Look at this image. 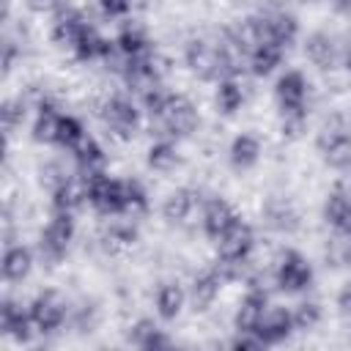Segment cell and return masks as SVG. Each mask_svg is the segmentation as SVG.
<instances>
[{"instance_id": "obj_1", "label": "cell", "mask_w": 351, "mask_h": 351, "mask_svg": "<svg viewBox=\"0 0 351 351\" xmlns=\"http://www.w3.org/2000/svg\"><path fill=\"white\" fill-rule=\"evenodd\" d=\"M318 148L329 167L346 170L351 167V129L343 118H332L318 132Z\"/></svg>"}, {"instance_id": "obj_2", "label": "cell", "mask_w": 351, "mask_h": 351, "mask_svg": "<svg viewBox=\"0 0 351 351\" xmlns=\"http://www.w3.org/2000/svg\"><path fill=\"white\" fill-rule=\"evenodd\" d=\"M165 137H186L197 126V110L186 96H173L165 101L162 112L154 115Z\"/></svg>"}, {"instance_id": "obj_3", "label": "cell", "mask_w": 351, "mask_h": 351, "mask_svg": "<svg viewBox=\"0 0 351 351\" xmlns=\"http://www.w3.org/2000/svg\"><path fill=\"white\" fill-rule=\"evenodd\" d=\"M186 66L200 80H225L228 77L219 41H206V38L189 41V47H186Z\"/></svg>"}, {"instance_id": "obj_4", "label": "cell", "mask_w": 351, "mask_h": 351, "mask_svg": "<svg viewBox=\"0 0 351 351\" xmlns=\"http://www.w3.org/2000/svg\"><path fill=\"white\" fill-rule=\"evenodd\" d=\"M71 236H74L71 211H52V219L47 222V228L41 233V244H38L41 258L49 261V263H58L66 255Z\"/></svg>"}, {"instance_id": "obj_5", "label": "cell", "mask_w": 351, "mask_h": 351, "mask_svg": "<svg viewBox=\"0 0 351 351\" xmlns=\"http://www.w3.org/2000/svg\"><path fill=\"white\" fill-rule=\"evenodd\" d=\"M99 112H101L107 129L115 137H132V132L140 123V110L126 96H110V99H104L101 107H99Z\"/></svg>"}, {"instance_id": "obj_6", "label": "cell", "mask_w": 351, "mask_h": 351, "mask_svg": "<svg viewBox=\"0 0 351 351\" xmlns=\"http://www.w3.org/2000/svg\"><path fill=\"white\" fill-rule=\"evenodd\" d=\"M27 310H30V321H33V326H36L38 332H55V329L66 321V315H69L66 299H63L60 293H55V291L38 293V296L30 302Z\"/></svg>"}, {"instance_id": "obj_7", "label": "cell", "mask_w": 351, "mask_h": 351, "mask_svg": "<svg viewBox=\"0 0 351 351\" xmlns=\"http://www.w3.org/2000/svg\"><path fill=\"white\" fill-rule=\"evenodd\" d=\"M310 280H313V269H310V263H307L299 252L285 250L282 258H280V263H277L274 282H277L282 291H291V293H293V291L307 288Z\"/></svg>"}, {"instance_id": "obj_8", "label": "cell", "mask_w": 351, "mask_h": 351, "mask_svg": "<svg viewBox=\"0 0 351 351\" xmlns=\"http://www.w3.org/2000/svg\"><path fill=\"white\" fill-rule=\"evenodd\" d=\"M291 329H293V315H291L285 307H271V304H269V307L263 310L258 326H255V335H258V340H261L263 346H269V343L285 340V337L291 335Z\"/></svg>"}, {"instance_id": "obj_9", "label": "cell", "mask_w": 351, "mask_h": 351, "mask_svg": "<svg viewBox=\"0 0 351 351\" xmlns=\"http://www.w3.org/2000/svg\"><path fill=\"white\" fill-rule=\"evenodd\" d=\"M252 247H255V236H252L250 225H244L241 219L228 233H222L217 239V252H219V258H228V261H244V258H250Z\"/></svg>"}, {"instance_id": "obj_10", "label": "cell", "mask_w": 351, "mask_h": 351, "mask_svg": "<svg viewBox=\"0 0 351 351\" xmlns=\"http://www.w3.org/2000/svg\"><path fill=\"white\" fill-rule=\"evenodd\" d=\"M239 222V217H236V211H233V206L228 203V200H222V197H211L208 203H206V208H203V230L208 233V239H219L222 233H228L233 225Z\"/></svg>"}, {"instance_id": "obj_11", "label": "cell", "mask_w": 351, "mask_h": 351, "mask_svg": "<svg viewBox=\"0 0 351 351\" xmlns=\"http://www.w3.org/2000/svg\"><path fill=\"white\" fill-rule=\"evenodd\" d=\"M304 99H307V82L299 71H285L277 80V101L280 110H304Z\"/></svg>"}, {"instance_id": "obj_12", "label": "cell", "mask_w": 351, "mask_h": 351, "mask_svg": "<svg viewBox=\"0 0 351 351\" xmlns=\"http://www.w3.org/2000/svg\"><path fill=\"white\" fill-rule=\"evenodd\" d=\"M219 288H222V277H219L217 269H206L203 274H197V277L192 280V288H189V302H192V307H195V310H208L211 302L217 299Z\"/></svg>"}, {"instance_id": "obj_13", "label": "cell", "mask_w": 351, "mask_h": 351, "mask_svg": "<svg viewBox=\"0 0 351 351\" xmlns=\"http://www.w3.org/2000/svg\"><path fill=\"white\" fill-rule=\"evenodd\" d=\"M324 217L335 230H351V197L343 189H335L324 206Z\"/></svg>"}, {"instance_id": "obj_14", "label": "cell", "mask_w": 351, "mask_h": 351, "mask_svg": "<svg viewBox=\"0 0 351 351\" xmlns=\"http://www.w3.org/2000/svg\"><path fill=\"white\" fill-rule=\"evenodd\" d=\"M33 269V255L27 247L16 244V247H8L5 250V258H3V277L11 280V282H19L27 277V271Z\"/></svg>"}, {"instance_id": "obj_15", "label": "cell", "mask_w": 351, "mask_h": 351, "mask_svg": "<svg viewBox=\"0 0 351 351\" xmlns=\"http://www.w3.org/2000/svg\"><path fill=\"white\" fill-rule=\"evenodd\" d=\"M304 55H307L310 63H315L321 69H329L335 63V58H337V47L326 33H313L304 41Z\"/></svg>"}, {"instance_id": "obj_16", "label": "cell", "mask_w": 351, "mask_h": 351, "mask_svg": "<svg viewBox=\"0 0 351 351\" xmlns=\"http://www.w3.org/2000/svg\"><path fill=\"white\" fill-rule=\"evenodd\" d=\"M115 44H118V49H121L123 55H137V52L151 49L145 27H143L140 22H134V19H129V22L121 25V33H118V41H115Z\"/></svg>"}, {"instance_id": "obj_17", "label": "cell", "mask_w": 351, "mask_h": 351, "mask_svg": "<svg viewBox=\"0 0 351 351\" xmlns=\"http://www.w3.org/2000/svg\"><path fill=\"white\" fill-rule=\"evenodd\" d=\"M60 112L52 107V104H41L38 107V115L33 121V137L38 143H58V129H60Z\"/></svg>"}, {"instance_id": "obj_18", "label": "cell", "mask_w": 351, "mask_h": 351, "mask_svg": "<svg viewBox=\"0 0 351 351\" xmlns=\"http://www.w3.org/2000/svg\"><path fill=\"white\" fill-rule=\"evenodd\" d=\"M195 206H197V195L192 192V189H176V192H170V197L165 200V217L167 219H173V222H184L192 211H195Z\"/></svg>"}, {"instance_id": "obj_19", "label": "cell", "mask_w": 351, "mask_h": 351, "mask_svg": "<svg viewBox=\"0 0 351 351\" xmlns=\"http://www.w3.org/2000/svg\"><path fill=\"white\" fill-rule=\"evenodd\" d=\"M184 299H186V293L181 291L178 282L159 285V291H156V310H159V315L167 318V321L176 318L181 313V307H184Z\"/></svg>"}, {"instance_id": "obj_20", "label": "cell", "mask_w": 351, "mask_h": 351, "mask_svg": "<svg viewBox=\"0 0 351 351\" xmlns=\"http://www.w3.org/2000/svg\"><path fill=\"white\" fill-rule=\"evenodd\" d=\"M266 16V25H269V36H271V41L274 44H280V47H285V44H291L293 38H296V19L291 16V14H285V11H274V14H263Z\"/></svg>"}, {"instance_id": "obj_21", "label": "cell", "mask_w": 351, "mask_h": 351, "mask_svg": "<svg viewBox=\"0 0 351 351\" xmlns=\"http://www.w3.org/2000/svg\"><path fill=\"white\" fill-rule=\"evenodd\" d=\"M282 60V47L280 44H263L255 52H250V71L258 77H266L269 71H274Z\"/></svg>"}, {"instance_id": "obj_22", "label": "cell", "mask_w": 351, "mask_h": 351, "mask_svg": "<svg viewBox=\"0 0 351 351\" xmlns=\"http://www.w3.org/2000/svg\"><path fill=\"white\" fill-rule=\"evenodd\" d=\"M258 156H261V143H258V137H252V134H239L236 140H233V145H230V162L236 165V167H252L255 162H258Z\"/></svg>"}, {"instance_id": "obj_23", "label": "cell", "mask_w": 351, "mask_h": 351, "mask_svg": "<svg viewBox=\"0 0 351 351\" xmlns=\"http://www.w3.org/2000/svg\"><path fill=\"white\" fill-rule=\"evenodd\" d=\"M148 165L154 170H162V173L173 170L178 165V148H176V143L170 137H159L151 145V151H148Z\"/></svg>"}, {"instance_id": "obj_24", "label": "cell", "mask_w": 351, "mask_h": 351, "mask_svg": "<svg viewBox=\"0 0 351 351\" xmlns=\"http://www.w3.org/2000/svg\"><path fill=\"white\" fill-rule=\"evenodd\" d=\"M244 101V90H241V82L236 77H225L219 80V88H217V104L222 112H236Z\"/></svg>"}, {"instance_id": "obj_25", "label": "cell", "mask_w": 351, "mask_h": 351, "mask_svg": "<svg viewBox=\"0 0 351 351\" xmlns=\"http://www.w3.org/2000/svg\"><path fill=\"white\" fill-rule=\"evenodd\" d=\"M129 340L140 348H159V346H167V337L156 329L154 321H137L129 332Z\"/></svg>"}, {"instance_id": "obj_26", "label": "cell", "mask_w": 351, "mask_h": 351, "mask_svg": "<svg viewBox=\"0 0 351 351\" xmlns=\"http://www.w3.org/2000/svg\"><path fill=\"white\" fill-rule=\"evenodd\" d=\"M134 239H137V233H134V228L129 222H112L101 241H104V247L110 252H115V250H123V247L134 244Z\"/></svg>"}, {"instance_id": "obj_27", "label": "cell", "mask_w": 351, "mask_h": 351, "mask_svg": "<svg viewBox=\"0 0 351 351\" xmlns=\"http://www.w3.org/2000/svg\"><path fill=\"white\" fill-rule=\"evenodd\" d=\"M74 176L66 170V165H60V162H47L44 167H41V184L49 189V195H55L58 189H63L69 181H71Z\"/></svg>"}, {"instance_id": "obj_28", "label": "cell", "mask_w": 351, "mask_h": 351, "mask_svg": "<svg viewBox=\"0 0 351 351\" xmlns=\"http://www.w3.org/2000/svg\"><path fill=\"white\" fill-rule=\"evenodd\" d=\"M326 258L335 266H346L351 263V230H337V236L329 241L326 247Z\"/></svg>"}, {"instance_id": "obj_29", "label": "cell", "mask_w": 351, "mask_h": 351, "mask_svg": "<svg viewBox=\"0 0 351 351\" xmlns=\"http://www.w3.org/2000/svg\"><path fill=\"white\" fill-rule=\"evenodd\" d=\"M266 217H269V225L277 230H293L296 228V211L288 203H269Z\"/></svg>"}, {"instance_id": "obj_30", "label": "cell", "mask_w": 351, "mask_h": 351, "mask_svg": "<svg viewBox=\"0 0 351 351\" xmlns=\"http://www.w3.org/2000/svg\"><path fill=\"white\" fill-rule=\"evenodd\" d=\"M82 137H85V132H82L80 121H74L71 115H63L60 118V129H58V145H63V148L71 151Z\"/></svg>"}, {"instance_id": "obj_31", "label": "cell", "mask_w": 351, "mask_h": 351, "mask_svg": "<svg viewBox=\"0 0 351 351\" xmlns=\"http://www.w3.org/2000/svg\"><path fill=\"white\" fill-rule=\"evenodd\" d=\"M291 315H293V326L296 329H313L321 321V307L315 302H302Z\"/></svg>"}, {"instance_id": "obj_32", "label": "cell", "mask_w": 351, "mask_h": 351, "mask_svg": "<svg viewBox=\"0 0 351 351\" xmlns=\"http://www.w3.org/2000/svg\"><path fill=\"white\" fill-rule=\"evenodd\" d=\"M22 118H25V104H22V99H19V101H5V110H3L5 129L19 126V123H22Z\"/></svg>"}, {"instance_id": "obj_33", "label": "cell", "mask_w": 351, "mask_h": 351, "mask_svg": "<svg viewBox=\"0 0 351 351\" xmlns=\"http://www.w3.org/2000/svg\"><path fill=\"white\" fill-rule=\"evenodd\" d=\"M99 5H101V11H107L110 16H118V14H126V11H129L132 0H99Z\"/></svg>"}, {"instance_id": "obj_34", "label": "cell", "mask_w": 351, "mask_h": 351, "mask_svg": "<svg viewBox=\"0 0 351 351\" xmlns=\"http://www.w3.org/2000/svg\"><path fill=\"white\" fill-rule=\"evenodd\" d=\"M337 307H340V310H346V313L351 310V282H346V285H343V291L337 293Z\"/></svg>"}, {"instance_id": "obj_35", "label": "cell", "mask_w": 351, "mask_h": 351, "mask_svg": "<svg viewBox=\"0 0 351 351\" xmlns=\"http://www.w3.org/2000/svg\"><path fill=\"white\" fill-rule=\"evenodd\" d=\"M33 8H52V5H58V0H27Z\"/></svg>"}, {"instance_id": "obj_36", "label": "cell", "mask_w": 351, "mask_h": 351, "mask_svg": "<svg viewBox=\"0 0 351 351\" xmlns=\"http://www.w3.org/2000/svg\"><path fill=\"white\" fill-rule=\"evenodd\" d=\"M348 71H351V58H348Z\"/></svg>"}, {"instance_id": "obj_37", "label": "cell", "mask_w": 351, "mask_h": 351, "mask_svg": "<svg viewBox=\"0 0 351 351\" xmlns=\"http://www.w3.org/2000/svg\"><path fill=\"white\" fill-rule=\"evenodd\" d=\"M343 3H351V0H343Z\"/></svg>"}]
</instances>
